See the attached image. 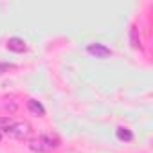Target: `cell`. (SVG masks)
Instances as JSON below:
<instances>
[{
  "label": "cell",
  "mask_w": 153,
  "mask_h": 153,
  "mask_svg": "<svg viewBox=\"0 0 153 153\" xmlns=\"http://www.w3.org/2000/svg\"><path fill=\"white\" fill-rule=\"evenodd\" d=\"M7 49L9 51H13V52H24L25 49H27V45H25V42L22 40V38H9L7 40Z\"/></svg>",
  "instance_id": "obj_4"
},
{
  "label": "cell",
  "mask_w": 153,
  "mask_h": 153,
  "mask_svg": "<svg viewBox=\"0 0 153 153\" xmlns=\"http://www.w3.org/2000/svg\"><path fill=\"white\" fill-rule=\"evenodd\" d=\"M87 52L92 54V56H96V58H99V59H106V58L112 56V51L106 45H103V43H92V45H88Z\"/></svg>",
  "instance_id": "obj_3"
},
{
  "label": "cell",
  "mask_w": 153,
  "mask_h": 153,
  "mask_svg": "<svg viewBox=\"0 0 153 153\" xmlns=\"http://www.w3.org/2000/svg\"><path fill=\"white\" fill-rule=\"evenodd\" d=\"M130 42H131V47H133V49H142V45H140V38H139V31H137L135 25L130 29Z\"/></svg>",
  "instance_id": "obj_6"
},
{
  "label": "cell",
  "mask_w": 153,
  "mask_h": 153,
  "mask_svg": "<svg viewBox=\"0 0 153 153\" xmlns=\"http://www.w3.org/2000/svg\"><path fill=\"white\" fill-rule=\"evenodd\" d=\"M2 135H4V133H2V131H0V140H2Z\"/></svg>",
  "instance_id": "obj_9"
},
{
  "label": "cell",
  "mask_w": 153,
  "mask_h": 153,
  "mask_svg": "<svg viewBox=\"0 0 153 153\" xmlns=\"http://www.w3.org/2000/svg\"><path fill=\"white\" fill-rule=\"evenodd\" d=\"M7 135L15 137V139H24V137H29L31 135V124L27 123H13L7 130H6Z\"/></svg>",
  "instance_id": "obj_2"
},
{
  "label": "cell",
  "mask_w": 153,
  "mask_h": 153,
  "mask_svg": "<svg viewBox=\"0 0 153 153\" xmlns=\"http://www.w3.org/2000/svg\"><path fill=\"white\" fill-rule=\"evenodd\" d=\"M115 135H117V139L119 140H124V142H130L131 139H133V133L128 130V128H117V131H115Z\"/></svg>",
  "instance_id": "obj_7"
},
{
  "label": "cell",
  "mask_w": 153,
  "mask_h": 153,
  "mask_svg": "<svg viewBox=\"0 0 153 153\" xmlns=\"http://www.w3.org/2000/svg\"><path fill=\"white\" fill-rule=\"evenodd\" d=\"M11 124H13V121H11L9 117H0V131H2V133H6V130H7Z\"/></svg>",
  "instance_id": "obj_8"
},
{
  "label": "cell",
  "mask_w": 153,
  "mask_h": 153,
  "mask_svg": "<svg viewBox=\"0 0 153 153\" xmlns=\"http://www.w3.org/2000/svg\"><path fill=\"white\" fill-rule=\"evenodd\" d=\"M58 146H59V140H58L56 137H52V135H42V137L33 139V140L29 142V148H31L33 151H38V153L51 151V149H54V148H58Z\"/></svg>",
  "instance_id": "obj_1"
},
{
  "label": "cell",
  "mask_w": 153,
  "mask_h": 153,
  "mask_svg": "<svg viewBox=\"0 0 153 153\" xmlns=\"http://www.w3.org/2000/svg\"><path fill=\"white\" fill-rule=\"evenodd\" d=\"M27 108H29V112H31L33 115H38V117L45 115L43 105H42L40 101H36V99H29V101H27Z\"/></svg>",
  "instance_id": "obj_5"
}]
</instances>
